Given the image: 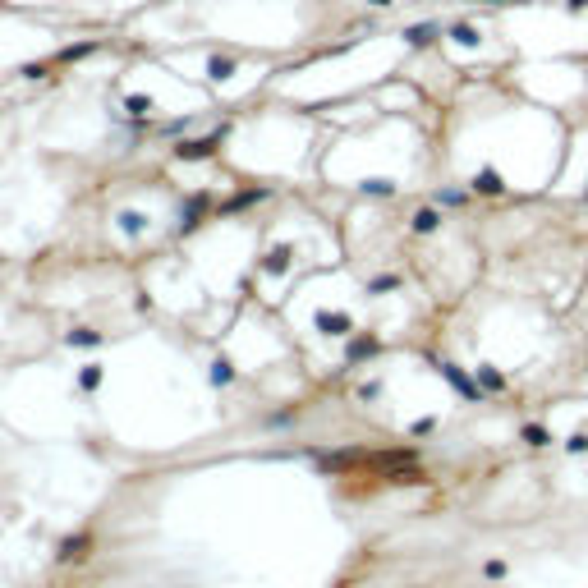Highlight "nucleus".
<instances>
[{
    "mask_svg": "<svg viewBox=\"0 0 588 588\" xmlns=\"http://www.w3.org/2000/svg\"><path fill=\"white\" fill-rule=\"evenodd\" d=\"M442 377L451 382V386H455V391H460V395H465V400H483V386H478V382L469 377L465 368H455V363H442Z\"/></svg>",
    "mask_w": 588,
    "mask_h": 588,
    "instance_id": "1",
    "label": "nucleus"
},
{
    "mask_svg": "<svg viewBox=\"0 0 588 588\" xmlns=\"http://www.w3.org/2000/svg\"><path fill=\"white\" fill-rule=\"evenodd\" d=\"M474 193H483V198H501V193H506V179H501V170L483 166V170L474 175Z\"/></svg>",
    "mask_w": 588,
    "mask_h": 588,
    "instance_id": "2",
    "label": "nucleus"
},
{
    "mask_svg": "<svg viewBox=\"0 0 588 588\" xmlns=\"http://www.w3.org/2000/svg\"><path fill=\"white\" fill-rule=\"evenodd\" d=\"M437 37H442V23H432V19H428V23H409V28H405V42H409V46H432Z\"/></svg>",
    "mask_w": 588,
    "mask_h": 588,
    "instance_id": "3",
    "label": "nucleus"
},
{
    "mask_svg": "<svg viewBox=\"0 0 588 588\" xmlns=\"http://www.w3.org/2000/svg\"><path fill=\"white\" fill-rule=\"evenodd\" d=\"M216 143H221V133H211V138H202V143H179L175 156H179V161H202V156L216 152Z\"/></svg>",
    "mask_w": 588,
    "mask_h": 588,
    "instance_id": "4",
    "label": "nucleus"
},
{
    "mask_svg": "<svg viewBox=\"0 0 588 588\" xmlns=\"http://www.w3.org/2000/svg\"><path fill=\"white\" fill-rule=\"evenodd\" d=\"M409 225H414V234H432L437 225H442V211H437V207H419Z\"/></svg>",
    "mask_w": 588,
    "mask_h": 588,
    "instance_id": "5",
    "label": "nucleus"
},
{
    "mask_svg": "<svg viewBox=\"0 0 588 588\" xmlns=\"http://www.w3.org/2000/svg\"><path fill=\"white\" fill-rule=\"evenodd\" d=\"M520 442H524V446H533V451H543V446H552V432H547L543 423H524Z\"/></svg>",
    "mask_w": 588,
    "mask_h": 588,
    "instance_id": "6",
    "label": "nucleus"
},
{
    "mask_svg": "<svg viewBox=\"0 0 588 588\" xmlns=\"http://www.w3.org/2000/svg\"><path fill=\"white\" fill-rule=\"evenodd\" d=\"M478 386L483 391H506V372H497L492 363H483L478 368Z\"/></svg>",
    "mask_w": 588,
    "mask_h": 588,
    "instance_id": "7",
    "label": "nucleus"
},
{
    "mask_svg": "<svg viewBox=\"0 0 588 588\" xmlns=\"http://www.w3.org/2000/svg\"><path fill=\"white\" fill-rule=\"evenodd\" d=\"M317 326H322L326 336H345V331H349V317H345V312H322Z\"/></svg>",
    "mask_w": 588,
    "mask_h": 588,
    "instance_id": "8",
    "label": "nucleus"
},
{
    "mask_svg": "<svg viewBox=\"0 0 588 588\" xmlns=\"http://www.w3.org/2000/svg\"><path fill=\"white\" fill-rule=\"evenodd\" d=\"M451 37H455L460 46H478V42H483V37H478V28H474V23H451Z\"/></svg>",
    "mask_w": 588,
    "mask_h": 588,
    "instance_id": "9",
    "label": "nucleus"
},
{
    "mask_svg": "<svg viewBox=\"0 0 588 588\" xmlns=\"http://www.w3.org/2000/svg\"><path fill=\"white\" fill-rule=\"evenodd\" d=\"M207 74H211V78H230V74H234V60H230V56H211V60H207Z\"/></svg>",
    "mask_w": 588,
    "mask_h": 588,
    "instance_id": "10",
    "label": "nucleus"
},
{
    "mask_svg": "<svg viewBox=\"0 0 588 588\" xmlns=\"http://www.w3.org/2000/svg\"><path fill=\"white\" fill-rule=\"evenodd\" d=\"M60 556H65V561H83V556H88V538H69V543L60 547Z\"/></svg>",
    "mask_w": 588,
    "mask_h": 588,
    "instance_id": "11",
    "label": "nucleus"
},
{
    "mask_svg": "<svg viewBox=\"0 0 588 588\" xmlns=\"http://www.w3.org/2000/svg\"><path fill=\"white\" fill-rule=\"evenodd\" d=\"M437 202H442V207H465L469 193L465 189H437Z\"/></svg>",
    "mask_w": 588,
    "mask_h": 588,
    "instance_id": "12",
    "label": "nucleus"
},
{
    "mask_svg": "<svg viewBox=\"0 0 588 588\" xmlns=\"http://www.w3.org/2000/svg\"><path fill=\"white\" fill-rule=\"evenodd\" d=\"M368 354H377V340H372V336H359V340L349 345V359H368Z\"/></svg>",
    "mask_w": 588,
    "mask_h": 588,
    "instance_id": "13",
    "label": "nucleus"
},
{
    "mask_svg": "<svg viewBox=\"0 0 588 588\" xmlns=\"http://www.w3.org/2000/svg\"><path fill=\"white\" fill-rule=\"evenodd\" d=\"M363 193H377V198H391V193H395V184H386V179H368V184H363Z\"/></svg>",
    "mask_w": 588,
    "mask_h": 588,
    "instance_id": "14",
    "label": "nucleus"
},
{
    "mask_svg": "<svg viewBox=\"0 0 588 588\" xmlns=\"http://www.w3.org/2000/svg\"><path fill=\"white\" fill-rule=\"evenodd\" d=\"M395 285H400V276H377L368 285V294H386V289H395Z\"/></svg>",
    "mask_w": 588,
    "mask_h": 588,
    "instance_id": "15",
    "label": "nucleus"
},
{
    "mask_svg": "<svg viewBox=\"0 0 588 588\" xmlns=\"http://www.w3.org/2000/svg\"><path fill=\"white\" fill-rule=\"evenodd\" d=\"M69 345H101V336L83 326V331H69Z\"/></svg>",
    "mask_w": 588,
    "mask_h": 588,
    "instance_id": "16",
    "label": "nucleus"
},
{
    "mask_svg": "<svg viewBox=\"0 0 588 588\" xmlns=\"http://www.w3.org/2000/svg\"><path fill=\"white\" fill-rule=\"evenodd\" d=\"M230 377H234V372H230V363H225V359H221L216 368H211V382H216V386H225Z\"/></svg>",
    "mask_w": 588,
    "mask_h": 588,
    "instance_id": "17",
    "label": "nucleus"
},
{
    "mask_svg": "<svg viewBox=\"0 0 588 588\" xmlns=\"http://www.w3.org/2000/svg\"><path fill=\"white\" fill-rule=\"evenodd\" d=\"M285 266H289V253H285V248H280V253H271V257H266V271H285Z\"/></svg>",
    "mask_w": 588,
    "mask_h": 588,
    "instance_id": "18",
    "label": "nucleus"
},
{
    "mask_svg": "<svg viewBox=\"0 0 588 588\" xmlns=\"http://www.w3.org/2000/svg\"><path fill=\"white\" fill-rule=\"evenodd\" d=\"M566 451H570V455H584V451H588V437H584V432H575V437L566 442Z\"/></svg>",
    "mask_w": 588,
    "mask_h": 588,
    "instance_id": "19",
    "label": "nucleus"
},
{
    "mask_svg": "<svg viewBox=\"0 0 588 588\" xmlns=\"http://www.w3.org/2000/svg\"><path fill=\"white\" fill-rule=\"evenodd\" d=\"M483 575H488V579H506V561H488V566H483Z\"/></svg>",
    "mask_w": 588,
    "mask_h": 588,
    "instance_id": "20",
    "label": "nucleus"
},
{
    "mask_svg": "<svg viewBox=\"0 0 588 588\" xmlns=\"http://www.w3.org/2000/svg\"><path fill=\"white\" fill-rule=\"evenodd\" d=\"M129 111L133 115H147V111H152V101H147V97H129Z\"/></svg>",
    "mask_w": 588,
    "mask_h": 588,
    "instance_id": "21",
    "label": "nucleus"
},
{
    "mask_svg": "<svg viewBox=\"0 0 588 588\" xmlns=\"http://www.w3.org/2000/svg\"><path fill=\"white\" fill-rule=\"evenodd\" d=\"M97 382H101V368H97V363H88V372H83V386L92 391V386H97Z\"/></svg>",
    "mask_w": 588,
    "mask_h": 588,
    "instance_id": "22",
    "label": "nucleus"
},
{
    "mask_svg": "<svg viewBox=\"0 0 588 588\" xmlns=\"http://www.w3.org/2000/svg\"><path fill=\"white\" fill-rule=\"evenodd\" d=\"M566 10H570V14H584V10H588V0H566Z\"/></svg>",
    "mask_w": 588,
    "mask_h": 588,
    "instance_id": "23",
    "label": "nucleus"
},
{
    "mask_svg": "<svg viewBox=\"0 0 588 588\" xmlns=\"http://www.w3.org/2000/svg\"><path fill=\"white\" fill-rule=\"evenodd\" d=\"M368 5H377V10H386V5H395V0H368Z\"/></svg>",
    "mask_w": 588,
    "mask_h": 588,
    "instance_id": "24",
    "label": "nucleus"
},
{
    "mask_svg": "<svg viewBox=\"0 0 588 588\" xmlns=\"http://www.w3.org/2000/svg\"><path fill=\"white\" fill-rule=\"evenodd\" d=\"M492 5H515V0H492Z\"/></svg>",
    "mask_w": 588,
    "mask_h": 588,
    "instance_id": "25",
    "label": "nucleus"
},
{
    "mask_svg": "<svg viewBox=\"0 0 588 588\" xmlns=\"http://www.w3.org/2000/svg\"><path fill=\"white\" fill-rule=\"evenodd\" d=\"M584 202H588V184H584Z\"/></svg>",
    "mask_w": 588,
    "mask_h": 588,
    "instance_id": "26",
    "label": "nucleus"
}]
</instances>
